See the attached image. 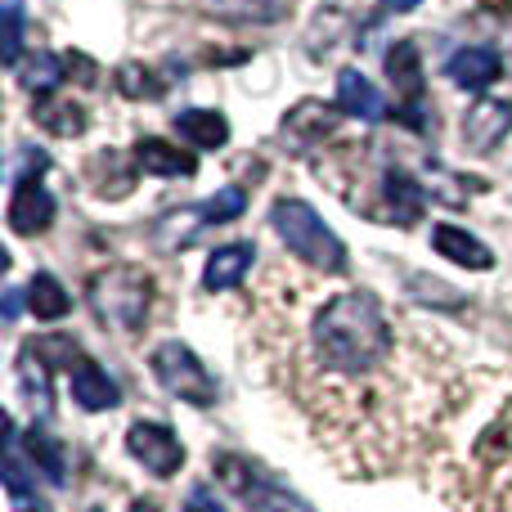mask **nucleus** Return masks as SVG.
Wrapping results in <instances>:
<instances>
[{
    "label": "nucleus",
    "mask_w": 512,
    "mask_h": 512,
    "mask_svg": "<svg viewBox=\"0 0 512 512\" xmlns=\"http://www.w3.org/2000/svg\"><path fill=\"white\" fill-rule=\"evenodd\" d=\"M149 297H153V283L135 265H113V270L90 279V306H95V315L104 324L122 328V333H135L149 319Z\"/></svg>",
    "instance_id": "nucleus-3"
},
{
    "label": "nucleus",
    "mask_w": 512,
    "mask_h": 512,
    "mask_svg": "<svg viewBox=\"0 0 512 512\" xmlns=\"http://www.w3.org/2000/svg\"><path fill=\"white\" fill-rule=\"evenodd\" d=\"M27 450H32V459L45 468V477L54 481V486H63V450L50 441L45 432H32L27 436Z\"/></svg>",
    "instance_id": "nucleus-22"
},
{
    "label": "nucleus",
    "mask_w": 512,
    "mask_h": 512,
    "mask_svg": "<svg viewBox=\"0 0 512 512\" xmlns=\"http://www.w3.org/2000/svg\"><path fill=\"white\" fill-rule=\"evenodd\" d=\"M176 131L185 135L194 149H221V144L230 140V122H225L216 108H185V113L176 117Z\"/></svg>",
    "instance_id": "nucleus-15"
},
{
    "label": "nucleus",
    "mask_w": 512,
    "mask_h": 512,
    "mask_svg": "<svg viewBox=\"0 0 512 512\" xmlns=\"http://www.w3.org/2000/svg\"><path fill=\"white\" fill-rule=\"evenodd\" d=\"M14 315H18V292L9 288V292H5V319H14Z\"/></svg>",
    "instance_id": "nucleus-27"
},
{
    "label": "nucleus",
    "mask_w": 512,
    "mask_h": 512,
    "mask_svg": "<svg viewBox=\"0 0 512 512\" xmlns=\"http://www.w3.org/2000/svg\"><path fill=\"white\" fill-rule=\"evenodd\" d=\"M27 301H32V315L36 319H63L68 315V292H63V283L54 279V274H36L32 288H27Z\"/></svg>",
    "instance_id": "nucleus-19"
},
{
    "label": "nucleus",
    "mask_w": 512,
    "mask_h": 512,
    "mask_svg": "<svg viewBox=\"0 0 512 512\" xmlns=\"http://www.w3.org/2000/svg\"><path fill=\"white\" fill-rule=\"evenodd\" d=\"M117 86H122V95H131V99H158L162 95V86L153 81V72H140L135 63H126V68L117 72Z\"/></svg>",
    "instance_id": "nucleus-25"
},
{
    "label": "nucleus",
    "mask_w": 512,
    "mask_h": 512,
    "mask_svg": "<svg viewBox=\"0 0 512 512\" xmlns=\"http://www.w3.org/2000/svg\"><path fill=\"white\" fill-rule=\"evenodd\" d=\"M216 477H221L252 512H310L297 495L279 490L261 468H248V463L234 459V454H221V459H216Z\"/></svg>",
    "instance_id": "nucleus-5"
},
{
    "label": "nucleus",
    "mask_w": 512,
    "mask_h": 512,
    "mask_svg": "<svg viewBox=\"0 0 512 512\" xmlns=\"http://www.w3.org/2000/svg\"><path fill=\"white\" fill-rule=\"evenodd\" d=\"M270 225L279 230V239L288 243V252H297L306 265L328 270V274H342L346 270L342 239L328 230L324 216H319L310 203H301V198H279V203L270 207Z\"/></svg>",
    "instance_id": "nucleus-2"
},
{
    "label": "nucleus",
    "mask_w": 512,
    "mask_h": 512,
    "mask_svg": "<svg viewBox=\"0 0 512 512\" xmlns=\"http://www.w3.org/2000/svg\"><path fill=\"white\" fill-rule=\"evenodd\" d=\"M512 131V104L508 99H477L463 117V144L472 153H495Z\"/></svg>",
    "instance_id": "nucleus-7"
},
{
    "label": "nucleus",
    "mask_w": 512,
    "mask_h": 512,
    "mask_svg": "<svg viewBox=\"0 0 512 512\" xmlns=\"http://www.w3.org/2000/svg\"><path fill=\"white\" fill-rule=\"evenodd\" d=\"M54 221V194L41 185V176H23L9 198V230L14 234H41Z\"/></svg>",
    "instance_id": "nucleus-8"
},
{
    "label": "nucleus",
    "mask_w": 512,
    "mask_h": 512,
    "mask_svg": "<svg viewBox=\"0 0 512 512\" xmlns=\"http://www.w3.org/2000/svg\"><path fill=\"white\" fill-rule=\"evenodd\" d=\"M5 50H0V59H5V68H18V59H23V0H5Z\"/></svg>",
    "instance_id": "nucleus-21"
},
{
    "label": "nucleus",
    "mask_w": 512,
    "mask_h": 512,
    "mask_svg": "<svg viewBox=\"0 0 512 512\" xmlns=\"http://www.w3.org/2000/svg\"><path fill=\"white\" fill-rule=\"evenodd\" d=\"M135 162H140V171H149V176H194L198 162L189 158L185 149H176V144L167 140H140L135 144Z\"/></svg>",
    "instance_id": "nucleus-14"
},
{
    "label": "nucleus",
    "mask_w": 512,
    "mask_h": 512,
    "mask_svg": "<svg viewBox=\"0 0 512 512\" xmlns=\"http://www.w3.org/2000/svg\"><path fill=\"white\" fill-rule=\"evenodd\" d=\"M207 9H216V14L225 18H274V0H203Z\"/></svg>",
    "instance_id": "nucleus-24"
},
{
    "label": "nucleus",
    "mask_w": 512,
    "mask_h": 512,
    "mask_svg": "<svg viewBox=\"0 0 512 512\" xmlns=\"http://www.w3.org/2000/svg\"><path fill=\"white\" fill-rule=\"evenodd\" d=\"M243 207H248V198H243V189H221V194L212 198V203L203 207V225H225V221H239Z\"/></svg>",
    "instance_id": "nucleus-23"
},
{
    "label": "nucleus",
    "mask_w": 512,
    "mask_h": 512,
    "mask_svg": "<svg viewBox=\"0 0 512 512\" xmlns=\"http://www.w3.org/2000/svg\"><path fill=\"white\" fill-rule=\"evenodd\" d=\"M185 512H225V508L216 504L212 490H194V495H189V504H185Z\"/></svg>",
    "instance_id": "nucleus-26"
},
{
    "label": "nucleus",
    "mask_w": 512,
    "mask_h": 512,
    "mask_svg": "<svg viewBox=\"0 0 512 512\" xmlns=\"http://www.w3.org/2000/svg\"><path fill=\"white\" fill-rule=\"evenodd\" d=\"M72 400H77L81 409H90V414H99V409H117L122 391H117V382L108 378L99 364L81 360L77 369H72Z\"/></svg>",
    "instance_id": "nucleus-11"
},
{
    "label": "nucleus",
    "mask_w": 512,
    "mask_h": 512,
    "mask_svg": "<svg viewBox=\"0 0 512 512\" xmlns=\"http://www.w3.org/2000/svg\"><path fill=\"white\" fill-rule=\"evenodd\" d=\"M153 373H158V382L171 391V396L189 400V405H212L216 400V382L207 378L203 360H198L194 351H189L185 342H162L153 346Z\"/></svg>",
    "instance_id": "nucleus-4"
},
{
    "label": "nucleus",
    "mask_w": 512,
    "mask_h": 512,
    "mask_svg": "<svg viewBox=\"0 0 512 512\" xmlns=\"http://www.w3.org/2000/svg\"><path fill=\"white\" fill-rule=\"evenodd\" d=\"M126 450H131L135 459L162 481L176 477L180 463H185V450H180L176 432H171L167 423H135L131 432H126Z\"/></svg>",
    "instance_id": "nucleus-6"
},
{
    "label": "nucleus",
    "mask_w": 512,
    "mask_h": 512,
    "mask_svg": "<svg viewBox=\"0 0 512 512\" xmlns=\"http://www.w3.org/2000/svg\"><path fill=\"white\" fill-rule=\"evenodd\" d=\"M391 360H396V324L373 292H333L315 310L306 328V387L324 378L333 391L360 387L382 369H391ZM306 387H297V396Z\"/></svg>",
    "instance_id": "nucleus-1"
},
{
    "label": "nucleus",
    "mask_w": 512,
    "mask_h": 512,
    "mask_svg": "<svg viewBox=\"0 0 512 512\" xmlns=\"http://www.w3.org/2000/svg\"><path fill=\"white\" fill-rule=\"evenodd\" d=\"M499 72H504V63H499V54L486 50V45H468V50H459L450 59V77H454V86H463V90L495 86Z\"/></svg>",
    "instance_id": "nucleus-12"
},
{
    "label": "nucleus",
    "mask_w": 512,
    "mask_h": 512,
    "mask_svg": "<svg viewBox=\"0 0 512 512\" xmlns=\"http://www.w3.org/2000/svg\"><path fill=\"white\" fill-rule=\"evenodd\" d=\"M252 261H256V248H252V243H225V248H216V252H212V261H207V270H203V288H207V292H225V288H234V283L248 279Z\"/></svg>",
    "instance_id": "nucleus-10"
},
{
    "label": "nucleus",
    "mask_w": 512,
    "mask_h": 512,
    "mask_svg": "<svg viewBox=\"0 0 512 512\" xmlns=\"http://www.w3.org/2000/svg\"><path fill=\"white\" fill-rule=\"evenodd\" d=\"M36 122H41L50 135H63V140H72V135L86 131V108L72 104V99L45 95L41 104H36Z\"/></svg>",
    "instance_id": "nucleus-16"
},
{
    "label": "nucleus",
    "mask_w": 512,
    "mask_h": 512,
    "mask_svg": "<svg viewBox=\"0 0 512 512\" xmlns=\"http://www.w3.org/2000/svg\"><path fill=\"white\" fill-rule=\"evenodd\" d=\"M337 108L351 113V117H360V122H382V117H387V99H382V90L355 68L337 72Z\"/></svg>",
    "instance_id": "nucleus-9"
},
{
    "label": "nucleus",
    "mask_w": 512,
    "mask_h": 512,
    "mask_svg": "<svg viewBox=\"0 0 512 512\" xmlns=\"http://www.w3.org/2000/svg\"><path fill=\"white\" fill-rule=\"evenodd\" d=\"M432 248L441 256H450L454 265H468V270H490L495 265V256L481 239H472L468 230H459V225H436L432 230Z\"/></svg>",
    "instance_id": "nucleus-13"
},
{
    "label": "nucleus",
    "mask_w": 512,
    "mask_h": 512,
    "mask_svg": "<svg viewBox=\"0 0 512 512\" xmlns=\"http://www.w3.org/2000/svg\"><path fill=\"white\" fill-rule=\"evenodd\" d=\"M423 0H387V9H396V14H405V9H418Z\"/></svg>",
    "instance_id": "nucleus-28"
},
{
    "label": "nucleus",
    "mask_w": 512,
    "mask_h": 512,
    "mask_svg": "<svg viewBox=\"0 0 512 512\" xmlns=\"http://www.w3.org/2000/svg\"><path fill=\"white\" fill-rule=\"evenodd\" d=\"M382 194H387V203H391V221H400V225L418 221V212H423V189H418L405 171H387V176H382Z\"/></svg>",
    "instance_id": "nucleus-17"
},
{
    "label": "nucleus",
    "mask_w": 512,
    "mask_h": 512,
    "mask_svg": "<svg viewBox=\"0 0 512 512\" xmlns=\"http://www.w3.org/2000/svg\"><path fill=\"white\" fill-rule=\"evenodd\" d=\"M63 72H68V63L41 50L32 63H27V68H18V81H23L27 90H41V95H50L54 86H63Z\"/></svg>",
    "instance_id": "nucleus-20"
},
{
    "label": "nucleus",
    "mask_w": 512,
    "mask_h": 512,
    "mask_svg": "<svg viewBox=\"0 0 512 512\" xmlns=\"http://www.w3.org/2000/svg\"><path fill=\"white\" fill-rule=\"evenodd\" d=\"M387 77L396 81L400 90H405V99H414V104H418V95H423V68H418V50H414L409 41L391 45V54H387Z\"/></svg>",
    "instance_id": "nucleus-18"
}]
</instances>
